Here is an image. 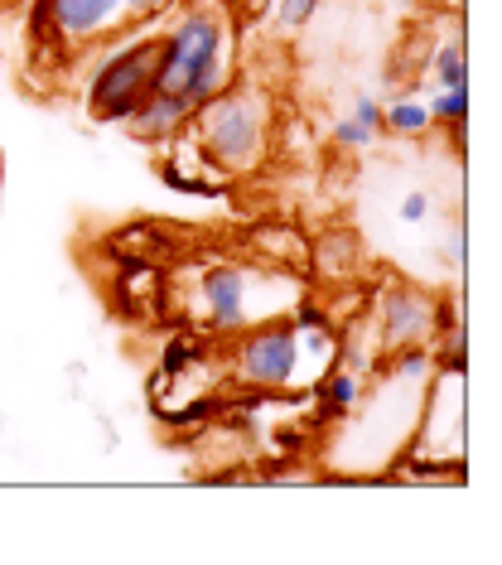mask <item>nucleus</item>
I'll list each match as a JSON object with an SVG mask.
<instances>
[{
	"label": "nucleus",
	"instance_id": "f257e3e1",
	"mask_svg": "<svg viewBox=\"0 0 502 565\" xmlns=\"http://www.w3.org/2000/svg\"><path fill=\"white\" fill-rule=\"evenodd\" d=\"M237 78L232 73V24L223 10L179 6L170 30H160V63H154V93L184 97L193 111Z\"/></svg>",
	"mask_w": 502,
	"mask_h": 565
},
{
	"label": "nucleus",
	"instance_id": "f03ea898",
	"mask_svg": "<svg viewBox=\"0 0 502 565\" xmlns=\"http://www.w3.org/2000/svg\"><path fill=\"white\" fill-rule=\"evenodd\" d=\"M189 126L193 140H199V160L227 179L256 174L270 156V107L256 87L237 78L203 102Z\"/></svg>",
	"mask_w": 502,
	"mask_h": 565
},
{
	"label": "nucleus",
	"instance_id": "7ed1b4c3",
	"mask_svg": "<svg viewBox=\"0 0 502 565\" xmlns=\"http://www.w3.org/2000/svg\"><path fill=\"white\" fill-rule=\"evenodd\" d=\"M154 63H160V34H136L97 58L93 78L83 87V111L97 126H121L154 93Z\"/></svg>",
	"mask_w": 502,
	"mask_h": 565
},
{
	"label": "nucleus",
	"instance_id": "20e7f679",
	"mask_svg": "<svg viewBox=\"0 0 502 565\" xmlns=\"http://www.w3.org/2000/svg\"><path fill=\"white\" fill-rule=\"evenodd\" d=\"M300 358H305V333L290 324V315L256 319V324L227 339L232 377L247 392H290L295 377H300Z\"/></svg>",
	"mask_w": 502,
	"mask_h": 565
},
{
	"label": "nucleus",
	"instance_id": "39448f33",
	"mask_svg": "<svg viewBox=\"0 0 502 565\" xmlns=\"http://www.w3.org/2000/svg\"><path fill=\"white\" fill-rule=\"evenodd\" d=\"M126 24L121 0H30V44L73 58Z\"/></svg>",
	"mask_w": 502,
	"mask_h": 565
},
{
	"label": "nucleus",
	"instance_id": "423d86ee",
	"mask_svg": "<svg viewBox=\"0 0 502 565\" xmlns=\"http://www.w3.org/2000/svg\"><path fill=\"white\" fill-rule=\"evenodd\" d=\"M261 262H213L199 276V310H203V333L209 339H232L252 324V286Z\"/></svg>",
	"mask_w": 502,
	"mask_h": 565
},
{
	"label": "nucleus",
	"instance_id": "0eeeda50",
	"mask_svg": "<svg viewBox=\"0 0 502 565\" xmlns=\"http://www.w3.org/2000/svg\"><path fill=\"white\" fill-rule=\"evenodd\" d=\"M372 333H377L382 353L430 343L435 339V295H425L420 286H406V280L382 286L377 300H372Z\"/></svg>",
	"mask_w": 502,
	"mask_h": 565
},
{
	"label": "nucleus",
	"instance_id": "6e6552de",
	"mask_svg": "<svg viewBox=\"0 0 502 565\" xmlns=\"http://www.w3.org/2000/svg\"><path fill=\"white\" fill-rule=\"evenodd\" d=\"M189 121H193V107H189L184 97H174V93H150L121 126L140 140V146L164 150V146H174V140L189 131Z\"/></svg>",
	"mask_w": 502,
	"mask_h": 565
},
{
	"label": "nucleus",
	"instance_id": "1a4fd4ad",
	"mask_svg": "<svg viewBox=\"0 0 502 565\" xmlns=\"http://www.w3.org/2000/svg\"><path fill=\"white\" fill-rule=\"evenodd\" d=\"M363 266H367V256H363V242H357L353 227H329L324 237L309 242V266L305 271L314 280L343 286V280H357Z\"/></svg>",
	"mask_w": 502,
	"mask_h": 565
},
{
	"label": "nucleus",
	"instance_id": "9d476101",
	"mask_svg": "<svg viewBox=\"0 0 502 565\" xmlns=\"http://www.w3.org/2000/svg\"><path fill=\"white\" fill-rule=\"evenodd\" d=\"M247 252L261 266H280V271H305L309 266V237L295 223H261L247 233Z\"/></svg>",
	"mask_w": 502,
	"mask_h": 565
},
{
	"label": "nucleus",
	"instance_id": "9b49d317",
	"mask_svg": "<svg viewBox=\"0 0 502 565\" xmlns=\"http://www.w3.org/2000/svg\"><path fill=\"white\" fill-rule=\"evenodd\" d=\"M319 416H329V420H339L348 406L357 402V372L353 367H343V363H329V372L319 377Z\"/></svg>",
	"mask_w": 502,
	"mask_h": 565
},
{
	"label": "nucleus",
	"instance_id": "f8f14e48",
	"mask_svg": "<svg viewBox=\"0 0 502 565\" xmlns=\"http://www.w3.org/2000/svg\"><path fill=\"white\" fill-rule=\"evenodd\" d=\"M430 107H425L420 97H396V102H386L382 107V131H392V136H425L430 131Z\"/></svg>",
	"mask_w": 502,
	"mask_h": 565
},
{
	"label": "nucleus",
	"instance_id": "ddd939ff",
	"mask_svg": "<svg viewBox=\"0 0 502 565\" xmlns=\"http://www.w3.org/2000/svg\"><path fill=\"white\" fill-rule=\"evenodd\" d=\"M435 87H469V54H463V34H455L449 44H440L430 54Z\"/></svg>",
	"mask_w": 502,
	"mask_h": 565
},
{
	"label": "nucleus",
	"instance_id": "4468645a",
	"mask_svg": "<svg viewBox=\"0 0 502 565\" xmlns=\"http://www.w3.org/2000/svg\"><path fill=\"white\" fill-rule=\"evenodd\" d=\"M425 107H430L435 126H455V131H463V126H469V87H440Z\"/></svg>",
	"mask_w": 502,
	"mask_h": 565
},
{
	"label": "nucleus",
	"instance_id": "2eb2a0df",
	"mask_svg": "<svg viewBox=\"0 0 502 565\" xmlns=\"http://www.w3.org/2000/svg\"><path fill=\"white\" fill-rule=\"evenodd\" d=\"M160 179H164L170 189H179V194H199V199L223 194V184H213V174H189V170H179L174 160H164V164H160Z\"/></svg>",
	"mask_w": 502,
	"mask_h": 565
},
{
	"label": "nucleus",
	"instance_id": "dca6fc26",
	"mask_svg": "<svg viewBox=\"0 0 502 565\" xmlns=\"http://www.w3.org/2000/svg\"><path fill=\"white\" fill-rule=\"evenodd\" d=\"M319 6H324V0H276V30L280 34H300L305 24L319 15Z\"/></svg>",
	"mask_w": 502,
	"mask_h": 565
},
{
	"label": "nucleus",
	"instance_id": "f3484780",
	"mask_svg": "<svg viewBox=\"0 0 502 565\" xmlns=\"http://www.w3.org/2000/svg\"><path fill=\"white\" fill-rule=\"evenodd\" d=\"M290 324L300 329V333H333V310L329 305H319V300H295V310H290Z\"/></svg>",
	"mask_w": 502,
	"mask_h": 565
},
{
	"label": "nucleus",
	"instance_id": "a211bd4d",
	"mask_svg": "<svg viewBox=\"0 0 502 565\" xmlns=\"http://www.w3.org/2000/svg\"><path fill=\"white\" fill-rule=\"evenodd\" d=\"M174 6H179V0H121L126 20H136V24H154V20H164Z\"/></svg>",
	"mask_w": 502,
	"mask_h": 565
},
{
	"label": "nucleus",
	"instance_id": "6ab92c4d",
	"mask_svg": "<svg viewBox=\"0 0 502 565\" xmlns=\"http://www.w3.org/2000/svg\"><path fill=\"white\" fill-rule=\"evenodd\" d=\"M333 146H343V150H363V146H372V131H363L353 117H343V121H333Z\"/></svg>",
	"mask_w": 502,
	"mask_h": 565
},
{
	"label": "nucleus",
	"instance_id": "aec40b11",
	"mask_svg": "<svg viewBox=\"0 0 502 565\" xmlns=\"http://www.w3.org/2000/svg\"><path fill=\"white\" fill-rule=\"evenodd\" d=\"M348 117H353L357 126H363V131H372V136H377L382 131V102L377 97H353V111H348Z\"/></svg>",
	"mask_w": 502,
	"mask_h": 565
},
{
	"label": "nucleus",
	"instance_id": "412c9836",
	"mask_svg": "<svg viewBox=\"0 0 502 565\" xmlns=\"http://www.w3.org/2000/svg\"><path fill=\"white\" fill-rule=\"evenodd\" d=\"M425 213H430V199L425 194H406L402 199V223H425Z\"/></svg>",
	"mask_w": 502,
	"mask_h": 565
},
{
	"label": "nucleus",
	"instance_id": "4be33fe9",
	"mask_svg": "<svg viewBox=\"0 0 502 565\" xmlns=\"http://www.w3.org/2000/svg\"><path fill=\"white\" fill-rule=\"evenodd\" d=\"M179 6H203V10H223V15H237V10H247L252 0H179Z\"/></svg>",
	"mask_w": 502,
	"mask_h": 565
},
{
	"label": "nucleus",
	"instance_id": "5701e85b",
	"mask_svg": "<svg viewBox=\"0 0 502 565\" xmlns=\"http://www.w3.org/2000/svg\"><path fill=\"white\" fill-rule=\"evenodd\" d=\"M0 6H6V0H0Z\"/></svg>",
	"mask_w": 502,
	"mask_h": 565
}]
</instances>
